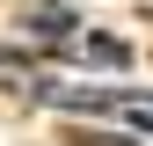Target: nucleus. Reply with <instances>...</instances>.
Here are the masks:
<instances>
[{
    "label": "nucleus",
    "instance_id": "nucleus-1",
    "mask_svg": "<svg viewBox=\"0 0 153 146\" xmlns=\"http://www.w3.org/2000/svg\"><path fill=\"white\" fill-rule=\"evenodd\" d=\"M131 124H146V132H153V102H131Z\"/></svg>",
    "mask_w": 153,
    "mask_h": 146
}]
</instances>
